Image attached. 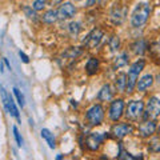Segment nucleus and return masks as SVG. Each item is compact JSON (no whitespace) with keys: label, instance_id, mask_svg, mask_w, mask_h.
I'll return each mask as SVG.
<instances>
[{"label":"nucleus","instance_id":"1","mask_svg":"<svg viewBox=\"0 0 160 160\" xmlns=\"http://www.w3.org/2000/svg\"><path fill=\"white\" fill-rule=\"evenodd\" d=\"M149 12H151V7L147 3H139L136 7H135L133 12L131 15V24L132 27L139 28L146 24V22L148 20Z\"/></svg>","mask_w":160,"mask_h":160},{"label":"nucleus","instance_id":"2","mask_svg":"<svg viewBox=\"0 0 160 160\" xmlns=\"http://www.w3.org/2000/svg\"><path fill=\"white\" fill-rule=\"evenodd\" d=\"M144 66H146V63H144V60H138L136 63H133L131 68H129L128 71V75L126 78V91L129 93L133 91L135 86H136V82L139 79V73L143 71Z\"/></svg>","mask_w":160,"mask_h":160},{"label":"nucleus","instance_id":"3","mask_svg":"<svg viewBox=\"0 0 160 160\" xmlns=\"http://www.w3.org/2000/svg\"><path fill=\"white\" fill-rule=\"evenodd\" d=\"M86 119L89 126H99V124H102L104 119V108L100 104H95V106H92L88 109Z\"/></svg>","mask_w":160,"mask_h":160},{"label":"nucleus","instance_id":"4","mask_svg":"<svg viewBox=\"0 0 160 160\" xmlns=\"http://www.w3.org/2000/svg\"><path fill=\"white\" fill-rule=\"evenodd\" d=\"M144 112V103L142 100H132L128 103L127 106V111H126V116L129 120H138L142 113Z\"/></svg>","mask_w":160,"mask_h":160},{"label":"nucleus","instance_id":"5","mask_svg":"<svg viewBox=\"0 0 160 160\" xmlns=\"http://www.w3.org/2000/svg\"><path fill=\"white\" fill-rule=\"evenodd\" d=\"M0 95H2L3 106H4V108L7 109V112L11 115V116H13V118H19V111H18L16 106H15L13 99H12L11 95L6 91V88H4V87H0Z\"/></svg>","mask_w":160,"mask_h":160},{"label":"nucleus","instance_id":"6","mask_svg":"<svg viewBox=\"0 0 160 160\" xmlns=\"http://www.w3.org/2000/svg\"><path fill=\"white\" fill-rule=\"evenodd\" d=\"M160 115V99L152 96L148 100L146 111H144V118L146 119H156Z\"/></svg>","mask_w":160,"mask_h":160},{"label":"nucleus","instance_id":"7","mask_svg":"<svg viewBox=\"0 0 160 160\" xmlns=\"http://www.w3.org/2000/svg\"><path fill=\"white\" fill-rule=\"evenodd\" d=\"M124 111V102L122 99H118V100H113L111 103V107H109V118L113 122H118V120L122 118Z\"/></svg>","mask_w":160,"mask_h":160},{"label":"nucleus","instance_id":"8","mask_svg":"<svg viewBox=\"0 0 160 160\" xmlns=\"http://www.w3.org/2000/svg\"><path fill=\"white\" fill-rule=\"evenodd\" d=\"M133 131V128L131 124H127V123H119V124H115L112 127V135L118 139H122L124 136H127L128 133H131Z\"/></svg>","mask_w":160,"mask_h":160},{"label":"nucleus","instance_id":"9","mask_svg":"<svg viewBox=\"0 0 160 160\" xmlns=\"http://www.w3.org/2000/svg\"><path fill=\"white\" fill-rule=\"evenodd\" d=\"M76 13V8L72 3H64L62 4V7L59 8L58 11V18L62 19V20H67V19H71L75 16Z\"/></svg>","mask_w":160,"mask_h":160},{"label":"nucleus","instance_id":"10","mask_svg":"<svg viewBox=\"0 0 160 160\" xmlns=\"http://www.w3.org/2000/svg\"><path fill=\"white\" fill-rule=\"evenodd\" d=\"M102 38H103V31H102V29H99V28H95L93 31L86 38V40H84V44H86L88 48H95L100 43Z\"/></svg>","mask_w":160,"mask_h":160},{"label":"nucleus","instance_id":"11","mask_svg":"<svg viewBox=\"0 0 160 160\" xmlns=\"http://www.w3.org/2000/svg\"><path fill=\"white\" fill-rule=\"evenodd\" d=\"M155 129H156V124L152 122V119H149V120L147 119L146 122H143L139 126V133L143 138H148L155 132Z\"/></svg>","mask_w":160,"mask_h":160},{"label":"nucleus","instance_id":"12","mask_svg":"<svg viewBox=\"0 0 160 160\" xmlns=\"http://www.w3.org/2000/svg\"><path fill=\"white\" fill-rule=\"evenodd\" d=\"M103 142V136L99 133H89L87 136V147L91 149V151H96V149L100 147V144Z\"/></svg>","mask_w":160,"mask_h":160},{"label":"nucleus","instance_id":"13","mask_svg":"<svg viewBox=\"0 0 160 160\" xmlns=\"http://www.w3.org/2000/svg\"><path fill=\"white\" fill-rule=\"evenodd\" d=\"M152 83H153V78L151 75H144L143 78H140L136 82V87L139 91H146V89H148L152 86Z\"/></svg>","mask_w":160,"mask_h":160},{"label":"nucleus","instance_id":"14","mask_svg":"<svg viewBox=\"0 0 160 160\" xmlns=\"http://www.w3.org/2000/svg\"><path fill=\"white\" fill-rule=\"evenodd\" d=\"M98 99L102 100V102H108V100L112 99V91H111V87L106 84L103 86V88L99 91V95H98Z\"/></svg>","mask_w":160,"mask_h":160},{"label":"nucleus","instance_id":"15","mask_svg":"<svg viewBox=\"0 0 160 160\" xmlns=\"http://www.w3.org/2000/svg\"><path fill=\"white\" fill-rule=\"evenodd\" d=\"M99 69V60L96 58H91L86 64V71L88 75H95Z\"/></svg>","mask_w":160,"mask_h":160},{"label":"nucleus","instance_id":"16","mask_svg":"<svg viewBox=\"0 0 160 160\" xmlns=\"http://www.w3.org/2000/svg\"><path fill=\"white\" fill-rule=\"evenodd\" d=\"M124 16H126V9L124 8H120V7H118V8H115L113 9V12L111 13V18H112V20L116 24H120L124 20Z\"/></svg>","mask_w":160,"mask_h":160},{"label":"nucleus","instance_id":"17","mask_svg":"<svg viewBox=\"0 0 160 160\" xmlns=\"http://www.w3.org/2000/svg\"><path fill=\"white\" fill-rule=\"evenodd\" d=\"M42 19H43L44 23L52 24V23H55V22H56V20L59 19V18H58V11H55V9H49V11H47L46 13L43 15Z\"/></svg>","mask_w":160,"mask_h":160},{"label":"nucleus","instance_id":"18","mask_svg":"<svg viewBox=\"0 0 160 160\" xmlns=\"http://www.w3.org/2000/svg\"><path fill=\"white\" fill-rule=\"evenodd\" d=\"M42 138L47 142L49 148H52V149L55 148V139H53V135L51 133L49 129H47V128H43L42 129Z\"/></svg>","mask_w":160,"mask_h":160},{"label":"nucleus","instance_id":"19","mask_svg":"<svg viewBox=\"0 0 160 160\" xmlns=\"http://www.w3.org/2000/svg\"><path fill=\"white\" fill-rule=\"evenodd\" d=\"M128 64V53L127 52H123L120 56H118L115 59V63H113V67L115 68H122L124 66Z\"/></svg>","mask_w":160,"mask_h":160},{"label":"nucleus","instance_id":"20","mask_svg":"<svg viewBox=\"0 0 160 160\" xmlns=\"http://www.w3.org/2000/svg\"><path fill=\"white\" fill-rule=\"evenodd\" d=\"M126 78H127L126 73H119L116 76V88L120 92L126 91Z\"/></svg>","mask_w":160,"mask_h":160},{"label":"nucleus","instance_id":"21","mask_svg":"<svg viewBox=\"0 0 160 160\" xmlns=\"http://www.w3.org/2000/svg\"><path fill=\"white\" fill-rule=\"evenodd\" d=\"M146 43H144V40H138L136 43L132 44V51L136 53V55H143L144 51H146Z\"/></svg>","mask_w":160,"mask_h":160},{"label":"nucleus","instance_id":"22","mask_svg":"<svg viewBox=\"0 0 160 160\" xmlns=\"http://www.w3.org/2000/svg\"><path fill=\"white\" fill-rule=\"evenodd\" d=\"M148 149H149V152H153V153L160 152V136L153 138L151 142H149V144H148Z\"/></svg>","mask_w":160,"mask_h":160},{"label":"nucleus","instance_id":"23","mask_svg":"<svg viewBox=\"0 0 160 160\" xmlns=\"http://www.w3.org/2000/svg\"><path fill=\"white\" fill-rule=\"evenodd\" d=\"M13 93H15V96H16V99H18L19 106H20V107H24V106H26V102H24V96H23V93L20 92V89L13 88Z\"/></svg>","mask_w":160,"mask_h":160},{"label":"nucleus","instance_id":"24","mask_svg":"<svg viewBox=\"0 0 160 160\" xmlns=\"http://www.w3.org/2000/svg\"><path fill=\"white\" fill-rule=\"evenodd\" d=\"M80 53H82V51H80L78 47H71L66 53H64V56H71L73 59V58H76L78 55H80Z\"/></svg>","mask_w":160,"mask_h":160},{"label":"nucleus","instance_id":"25","mask_svg":"<svg viewBox=\"0 0 160 160\" xmlns=\"http://www.w3.org/2000/svg\"><path fill=\"white\" fill-rule=\"evenodd\" d=\"M68 28H69V32H71V35H79V32H80V24L76 23V22H73V23L69 24Z\"/></svg>","mask_w":160,"mask_h":160},{"label":"nucleus","instance_id":"26","mask_svg":"<svg viewBox=\"0 0 160 160\" xmlns=\"http://www.w3.org/2000/svg\"><path fill=\"white\" fill-rule=\"evenodd\" d=\"M44 7H46V2H44V0H35L32 4V8L35 11H42Z\"/></svg>","mask_w":160,"mask_h":160},{"label":"nucleus","instance_id":"27","mask_svg":"<svg viewBox=\"0 0 160 160\" xmlns=\"http://www.w3.org/2000/svg\"><path fill=\"white\" fill-rule=\"evenodd\" d=\"M119 38L118 36H112L111 38V42H109V47H111L112 51H116V49L119 48Z\"/></svg>","mask_w":160,"mask_h":160},{"label":"nucleus","instance_id":"28","mask_svg":"<svg viewBox=\"0 0 160 160\" xmlns=\"http://www.w3.org/2000/svg\"><path fill=\"white\" fill-rule=\"evenodd\" d=\"M12 129H13V136H15V139H16L18 146H19V147H22L23 140H22V138H20V133H19V129H18V127H13Z\"/></svg>","mask_w":160,"mask_h":160},{"label":"nucleus","instance_id":"29","mask_svg":"<svg viewBox=\"0 0 160 160\" xmlns=\"http://www.w3.org/2000/svg\"><path fill=\"white\" fill-rule=\"evenodd\" d=\"M46 2V4H48V6H56V4L62 3L63 0H44Z\"/></svg>","mask_w":160,"mask_h":160},{"label":"nucleus","instance_id":"30","mask_svg":"<svg viewBox=\"0 0 160 160\" xmlns=\"http://www.w3.org/2000/svg\"><path fill=\"white\" fill-rule=\"evenodd\" d=\"M19 55H20V58H22V60H23L24 63H28V62H29V60H28V56H27L26 53H23L22 51H20V52H19Z\"/></svg>","mask_w":160,"mask_h":160},{"label":"nucleus","instance_id":"31","mask_svg":"<svg viewBox=\"0 0 160 160\" xmlns=\"http://www.w3.org/2000/svg\"><path fill=\"white\" fill-rule=\"evenodd\" d=\"M24 11H26V13L28 15L29 18H33V16H35V12H33V11H31L29 8H24Z\"/></svg>","mask_w":160,"mask_h":160},{"label":"nucleus","instance_id":"32","mask_svg":"<svg viewBox=\"0 0 160 160\" xmlns=\"http://www.w3.org/2000/svg\"><path fill=\"white\" fill-rule=\"evenodd\" d=\"M93 3H95V0H88V2H87V4H86V6H87V7H91V6H92V4H93Z\"/></svg>","mask_w":160,"mask_h":160},{"label":"nucleus","instance_id":"33","mask_svg":"<svg viewBox=\"0 0 160 160\" xmlns=\"http://www.w3.org/2000/svg\"><path fill=\"white\" fill-rule=\"evenodd\" d=\"M159 132H160V127H159Z\"/></svg>","mask_w":160,"mask_h":160},{"label":"nucleus","instance_id":"34","mask_svg":"<svg viewBox=\"0 0 160 160\" xmlns=\"http://www.w3.org/2000/svg\"><path fill=\"white\" fill-rule=\"evenodd\" d=\"M76 2H78V0H76Z\"/></svg>","mask_w":160,"mask_h":160}]
</instances>
